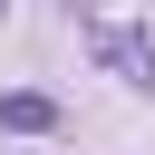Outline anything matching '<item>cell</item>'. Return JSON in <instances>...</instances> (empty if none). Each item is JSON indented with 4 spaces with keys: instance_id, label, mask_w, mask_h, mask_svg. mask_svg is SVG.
Listing matches in <instances>:
<instances>
[{
    "instance_id": "6da1fadb",
    "label": "cell",
    "mask_w": 155,
    "mask_h": 155,
    "mask_svg": "<svg viewBox=\"0 0 155 155\" xmlns=\"http://www.w3.org/2000/svg\"><path fill=\"white\" fill-rule=\"evenodd\" d=\"M87 48H97V58H107V68L126 78V87H155V58H145V39H136V29L97 19V29H87Z\"/></svg>"
},
{
    "instance_id": "7a4b0ae2",
    "label": "cell",
    "mask_w": 155,
    "mask_h": 155,
    "mask_svg": "<svg viewBox=\"0 0 155 155\" xmlns=\"http://www.w3.org/2000/svg\"><path fill=\"white\" fill-rule=\"evenodd\" d=\"M0 126H10V136H58V97L19 87V97H0Z\"/></svg>"
}]
</instances>
